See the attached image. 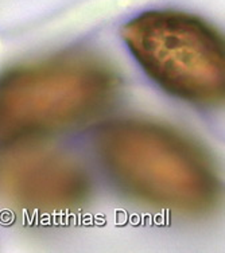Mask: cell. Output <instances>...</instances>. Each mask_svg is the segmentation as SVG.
<instances>
[{
  "mask_svg": "<svg viewBox=\"0 0 225 253\" xmlns=\"http://www.w3.org/2000/svg\"><path fill=\"white\" fill-rule=\"evenodd\" d=\"M96 151L108 176L134 200L186 215L217 204L220 183L209 156L172 126L115 120L98 132Z\"/></svg>",
  "mask_w": 225,
  "mask_h": 253,
  "instance_id": "1",
  "label": "cell"
},
{
  "mask_svg": "<svg viewBox=\"0 0 225 253\" xmlns=\"http://www.w3.org/2000/svg\"><path fill=\"white\" fill-rule=\"evenodd\" d=\"M120 92L112 65L90 51H65L0 76V144L14 146L85 126Z\"/></svg>",
  "mask_w": 225,
  "mask_h": 253,
  "instance_id": "2",
  "label": "cell"
},
{
  "mask_svg": "<svg viewBox=\"0 0 225 253\" xmlns=\"http://www.w3.org/2000/svg\"><path fill=\"white\" fill-rule=\"evenodd\" d=\"M122 38L166 93L194 105L223 101L224 42L208 22L181 11H147L123 26Z\"/></svg>",
  "mask_w": 225,
  "mask_h": 253,
  "instance_id": "3",
  "label": "cell"
},
{
  "mask_svg": "<svg viewBox=\"0 0 225 253\" xmlns=\"http://www.w3.org/2000/svg\"><path fill=\"white\" fill-rule=\"evenodd\" d=\"M0 154V194L22 209L64 213L88 200L87 169L66 152L14 144Z\"/></svg>",
  "mask_w": 225,
  "mask_h": 253,
  "instance_id": "4",
  "label": "cell"
}]
</instances>
